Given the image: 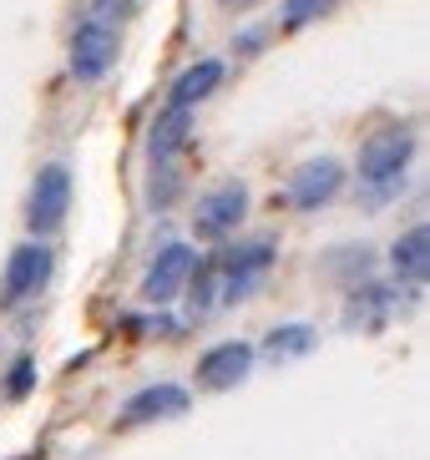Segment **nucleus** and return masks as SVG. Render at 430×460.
<instances>
[{
  "label": "nucleus",
  "mask_w": 430,
  "mask_h": 460,
  "mask_svg": "<svg viewBox=\"0 0 430 460\" xmlns=\"http://www.w3.org/2000/svg\"><path fill=\"white\" fill-rule=\"evenodd\" d=\"M132 11H137V0H92V15H96V21H112V26L127 21Z\"/></svg>",
  "instance_id": "nucleus-20"
},
{
  "label": "nucleus",
  "mask_w": 430,
  "mask_h": 460,
  "mask_svg": "<svg viewBox=\"0 0 430 460\" xmlns=\"http://www.w3.org/2000/svg\"><path fill=\"white\" fill-rule=\"evenodd\" d=\"M339 0H283V11H279V26L283 31H304V26H314L319 15H329Z\"/></svg>",
  "instance_id": "nucleus-18"
},
{
  "label": "nucleus",
  "mask_w": 430,
  "mask_h": 460,
  "mask_svg": "<svg viewBox=\"0 0 430 460\" xmlns=\"http://www.w3.org/2000/svg\"><path fill=\"white\" fill-rule=\"evenodd\" d=\"M314 344H319V334H314V324H279L264 334V344H258V354L269 359V365H294V359H304V354H314Z\"/></svg>",
  "instance_id": "nucleus-15"
},
{
  "label": "nucleus",
  "mask_w": 430,
  "mask_h": 460,
  "mask_svg": "<svg viewBox=\"0 0 430 460\" xmlns=\"http://www.w3.org/2000/svg\"><path fill=\"white\" fill-rule=\"evenodd\" d=\"M273 238L264 233V238H243V243H223L213 253V269H218V294H223V304H238V298H248L264 279H269L273 269Z\"/></svg>",
  "instance_id": "nucleus-2"
},
{
  "label": "nucleus",
  "mask_w": 430,
  "mask_h": 460,
  "mask_svg": "<svg viewBox=\"0 0 430 460\" xmlns=\"http://www.w3.org/2000/svg\"><path fill=\"white\" fill-rule=\"evenodd\" d=\"M254 359H258V349L248 344V339H223V344H213V349H202V359H198V390L202 394H228V390H238L243 379L254 375Z\"/></svg>",
  "instance_id": "nucleus-8"
},
{
  "label": "nucleus",
  "mask_w": 430,
  "mask_h": 460,
  "mask_svg": "<svg viewBox=\"0 0 430 460\" xmlns=\"http://www.w3.org/2000/svg\"><path fill=\"white\" fill-rule=\"evenodd\" d=\"M193 410V394L173 379H162V385H148V390H137L127 405L117 410V430H142L152 420H183Z\"/></svg>",
  "instance_id": "nucleus-9"
},
{
  "label": "nucleus",
  "mask_w": 430,
  "mask_h": 460,
  "mask_svg": "<svg viewBox=\"0 0 430 460\" xmlns=\"http://www.w3.org/2000/svg\"><path fill=\"white\" fill-rule=\"evenodd\" d=\"M395 309H400V288L385 279H360L354 288H345V324L350 329H385Z\"/></svg>",
  "instance_id": "nucleus-11"
},
{
  "label": "nucleus",
  "mask_w": 430,
  "mask_h": 460,
  "mask_svg": "<svg viewBox=\"0 0 430 460\" xmlns=\"http://www.w3.org/2000/svg\"><path fill=\"white\" fill-rule=\"evenodd\" d=\"M345 182H350L345 163L324 152V157H304V163L294 167L289 188H283V198H289V208H294V213H319V208H329L339 192H345Z\"/></svg>",
  "instance_id": "nucleus-7"
},
{
  "label": "nucleus",
  "mask_w": 430,
  "mask_h": 460,
  "mask_svg": "<svg viewBox=\"0 0 430 460\" xmlns=\"http://www.w3.org/2000/svg\"><path fill=\"white\" fill-rule=\"evenodd\" d=\"M243 217H248V188H243L238 177H223V182H213L198 198V208H193V233L208 238V243H223V238H233L243 228Z\"/></svg>",
  "instance_id": "nucleus-6"
},
{
  "label": "nucleus",
  "mask_w": 430,
  "mask_h": 460,
  "mask_svg": "<svg viewBox=\"0 0 430 460\" xmlns=\"http://www.w3.org/2000/svg\"><path fill=\"white\" fill-rule=\"evenodd\" d=\"M193 263H198V253H193L188 243H162L157 253H152L148 273H142V284H137L142 298H148V304H173V298L188 288Z\"/></svg>",
  "instance_id": "nucleus-10"
},
{
  "label": "nucleus",
  "mask_w": 430,
  "mask_h": 460,
  "mask_svg": "<svg viewBox=\"0 0 430 460\" xmlns=\"http://www.w3.org/2000/svg\"><path fill=\"white\" fill-rule=\"evenodd\" d=\"M390 269L400 288H426V279H430V228L426 223L405 228L390 243Z\"/></svg>",
  "instance_id": "nucleus-12"
},
{
  "label": "nucleus",
  "mask_w": 430,
  "mask_h": 460,
  "mask_svg": "<svg viewBox=\"0 0 430 460\" xmlns=\"http://www.w3.org/2000/svg\"><path fill=\"white\" fill-rule=\"evenodd\" d=\"M410 163H416V122H385L364 137L354 172H360V188L375 198L370 208H385V198H395L405 188Z\"/></svg>",
  "instance_id": "nucleus-1"
},
{
  "label": "nucleus",
  "mask_w": 430,
  "mask_h": 460,
  "mask_svg": "<svg viewBox=\"0 0 430 460\" xmlns=\"http://www.w3.org/2000/svg\"><path fill=\"white\" fill-rule=\"evenodd\" d=\"M319 269L329 273L339 288H354L360 279H370V269H375V253H370L364 243H339V248H329V253H324Z\"/></svg>",
  "instance_id": "nucleus-16"
},
{
  "label": "nucleus",
  "mask_w": 430,
  "mask_h": 460,
  "mask_svg": "<svg viewBox=\"0 0 430 460\" xmlns=\"http://www.w3.org/2000/svg\"><path fill=\"white\" fill-rule=\"evenodd\" d=\"M71 203H76V182H71L67 163H46L36 177H31L26 192V228L36 238H51L61 223L71 217Z\"/></svg>",
  "instance_id": "nucleus-4"
},
{
  "label": "nucleus",
  "mask_w": 430,
  "mask_h": 460,
  "mask_svg": "<svg viewBox=\"0 0 430 460\" xmlns=\"http://www.w3.org/2000/svg\"><path fill=\"white\" fill-rule=\"evenodd\" d=\"M233 46H238V56L243 51H248V56L264 51V31H238V36H233Z\"/></svg>",
  "instance_id": "nucleus-21"
},
{
  "label": "nucleus",
  "mask_w": 430,
  "mask_h": 460,
  "mask_svg": "<svg viewBox=\"0 0 430 460\" xmlns=\"http://www.w3.org/2000/svg\"><path fill=\"white\" fill-rule=\"evenodd\" d=\"M51 273H56V248L46 238L15 243L5 269H0V309H21V304L40 298V288L51 284Z\"/></svg>",
  "instance_id": "nucleus-3"
},
{
  "label": "nucleus",
  "mask_w": 430,
  "mask_h": 460,
  "mask_svg": "<svg viewBox=\"0 0 430 460\" xmlns=\"http://www.w3.org/2000/svg\"><path fill=\"white\" fill-rule=\"evenodd\" d=\"M31 390H36V359L21 354V359L11 365V375H5V394H11V400H26Z\"/></svg>",
  "instance_id": "nucleus-19"
},
{
  "label": "nucleus",
  "mask_w": 430,
  "mask_h": 460,
  "mask_svg": "<svg viewBox=\"0 0 430 460\" xmlns=\"http://www.w3.org/2000/svg\"><path fill=\"white\" fill-rule=\"evenodd\" d=\"M117 56H121V31L112 26V21H96V15H86L76 31H71V76H76L81 86H92L102 82L112 66H117Z\"/></svg>",
  "instance_id": "nucleus-5"
},
{
  "label": "nucleus",
  "mask_w": 430,
  "mask_h": 460,
  "mask_svg": "<svg viewBox=\"0 0 430 460\" xmlns=\"http://www.w3.org/2000/svg\"><path fill=\"white\" fill-rule=\"evenodd\" d=\"M188 137H193V111L162 107L157 122H152V132H148V157H152V163H173L177 147H183Z\"/></svg>",
  "instance_id": "nucleus-14"
},
{
  "label": "nucleus",
  "mask_w": 430,
  "mask_h": 460,
  "mask_svg": "<svg viewBox=\"0 0 430 460\" xmlns=\"http://www.w3.org/2000/svg\"><path fill=\"white\" fill-rule=\"evenodd\" d=\"M177 198H183V172H177V163H152V177H148V203L157 208H173Z\"/></svg>",
  "instance_id": "nucleus-17"
},
{
  "label": "nucleus",
  "mask_w": 430,
  "mask_h": 460,
  "mask_svg": "<svg viewBox=\"0 0 430 460\" xmlns=\"http://www.w3.org/2000/svg\"><path fill=\"white\" fill-rule=\"evenodd\" d=\"M223 76H228V66L218 61V56H202V61H193V66L177 71V82L167 86V107H183L193 111L198 102H208V96L223 86Z\"/></svg>",
  "instance_id": "nucleus-13"
}]
</instances>
